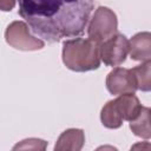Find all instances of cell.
Returning <instances> with one entry per match:
<instances>
[{
  "label": "cell",
  "instance_id": "cell-1",
  "mask_svg": "<svg viewBox=\"0 0 151 151\" xmlns=\"http://www.w3.org/2000/svg\"><path fill=\"white\" fill-rule=\"evenodd\" d=\"M18 13L31 31L47 42L81 35L93 11V0H17Z\"/></svg>",
  "mask_w": 151,
  "mask_h": 151
},
{
  "label": "cell",
  "instance_id": "cell-2",
  "mask_svg": "<svg viewBox=\"0 0 151 151\" xmlns=\"http://www.w3.org/2000/svg\"><path fill=\"white\" fill-rule=\"evenodd\" d=\"M63 63L74 72H87L100 66V44L85 38L65 40L63 44Z\"/></svg>",
  "mask_w": 151,
  "mask_h": 151
},
{
  "label": "cell",
  "instance_id": "cell-3",
  "mask_svg": "<svg viewBox=\"0 0 151 151\" xmlns=\"http://www.w3.org/2000/svg\"><path fill=\"white\" fill-rule=\"evenodd\" d=\"M118 19L116 13L105 6H99L90 21L87 27L88 38L98 44L107 40L117 33Z\"/></svg>",
  "mask_w": 151,
  "mask_h": 151
},
{
  "label": "cell",
  "instance_id": "cell-4",
  "mask_svg": "<svg viewBox=\"0 0 151 151\" xmlns=\"http://www.w3.org/2000/svg\"><path fill=\"white\" fill-rule=\"evenodd\" d=\"M5 39L11 47L19 51H38L45 46V42L41 39L31 34L28 25L19 20L13 21L7 26Z\"/></svg>",
  "mask_w": 151,
  "mask_h": 151
},
{
  "label": "cell",
  "instance_id": "cell-5",
  "mask_svg": "<svg viewBox=\"0 0 151 151\" xmlns=\"http://www.w3.org/2000/svg\"><path fill=\"white\" fill-rule=\"evenodd\" d=\"M129 40L122 33H116L100 44V59L106 66H119L126 60Z\"/></svg>",
  "mask_w": 151,
  "mask_h": 151
},
{
  "label": "cell",
  "instance_id": "cell-6",
  "mask_svg": "<svg viewBox=\"0 0 151 151\" xmlns=\"http://www.w3.org/2000/svg\"><path fill=\"white\" fill-rule=\"evenodd\" d=\"M106 88L111 94L114 96L136 92L138 87L132 70L124 67L113 68L106 77Z\"/></svg>",
  "mask_w": 151,
  "mask_h": 151
},
{
  "label": "cell",
  "instance_id": "cell-7",
  "mask_svg": "<svg viewBox=\"0 0 151 151\" xmlns=\"http://www.w3.org/2000/svg\"><path fill=\"white\" fill-rule=\"evenodd\" d=\"M129 54L132 60H151V32H139L129 41Z\"/></svg>",
  "mask_w": 151,
  "mask_h": 151
},
{
  "label": "cell",
  "instance_id": "cell-8",
  "mask_svg": "<svg viewBox=\"0 0 151 151\" xmlns=\"http://www.w3.org/2000/svg\"><path fill=\"white\" fill-rule=\"evenodd\" d=\"M85 143V133L81 129H67L58 138L55 151H80Z\"/></svg>",
  "mask_w": 151,
  "mask_h": 151
},
{
  "label": "cell",
  "instance_id": "cell-9",
  "mask_svg": "<svg viewBox=\"0 0 151 151\" xmlns=\"http://www.w3.org/2000/svg\"><path fill=\"white\" fill-rule=\"evenodd\" d=\"M114 100L117 103L118 110L123 119L127 122H132L133 119H136L143 107L138 97L134 94V92L119 94V97L116 98Z\"/></svg>",
  "mask_w": 151,
  "mask_h": 151
},
{
  "label": "cell",
  "instance_id": "cell-10",
  "mask_svg": "<svg viewBox=\"0 0 151 151\" xmlns=\"http://www.w3.org/2000/svg\"><path fill=\"white\" fill-rule=\"evenodd\" d=\"M130 129L134 136L150 139L151 138V109L143 106L136 119L130 122Z\"/></svg>",
  "mask_w": 151,
  "mask_h": 151
},
{
  "label": "cell",
  "instance_id": "cell-11",
  "mask_svg": "<svg viewBox=\"0 0 151 151\" xmlns=\"http://www.w3.org/2000/svg\"><path fill=\"white\" fill-rule=\"evenodd\" d=\"M101 124L107 129H119L123 125V117L118 110L116 100H109L100 111Z\"/></svg>",
  "mask_w": 151,
  "mask_h": 151
},
{
  "label": "cell",
  "instance_id": "cell-12",
  "mask_svg": "<svg viewBox=\"0 0 151 151\" xmlns=\"http://www.w3.org/2000/svg\"><path fill=\"white\" fill-rule=\"evenodd\" d=\"M131 70L133 72L138 90L143 92H150L151 91V60H146L145 63Z\"/></svg>",
  "mask_w": 151,
  "mask_h": 151
},
{
  "label": "cell",
  "instance_id": "cell-13",
  "mask_svg": "<svg viewBox=\"0 0 151 151\" xmlns=\"http://www.w3.org/2000/svg\"><path fill=\"white\" fill-rule=\"evenodd\" d=\"M47 146V142L42 140V139H38V138H29V139H24L20 143H18L13 150H18V149H34V150H45Z\"/></svg>",
  "mask_w": 151,
  "mask_h": 151
},
{
  "label": "cell",
  "instance_id": "cell-14",
  "mask_svg": "<svg viewBox=\"0 0 151 151\" xmlns=\"http://www.w3.org/2000/svg\"><path fill=\"white\" fill-rule=\"evenodd\" d=\"M17 0H0V8L4 12H8L14 8Z\"/></svg>",
  "mask_w": 151,
  "mask_h": 151
}]
</instances>
